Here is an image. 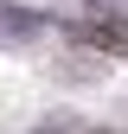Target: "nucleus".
<instances>
[{"label": "nucleus", "mask_w": 128, "mask_h": 134, "mask_svg": "<svg viewBox=\"0 0 128 134\" xmlns=\"http://www.w3.org/2000/svg\"><path fill=\"white\" fill-rule=\"evenodd\" d=\"M83 45H103V51H128V7H103V13H83L71 26Z\"/></svg>", "instance_id": "1"}, {"label": "nucleus", "mask_w": 128, "mask_h": 134, "mask_svg": "<svg viewBox=\"0 0 128 134\" xmlns=\"http://www.w3.org/2000/svg\"><path fill=\"white\" fill-rule=\"evenodd\" d=\"M51 134H58V128H51Z\"/></svg>", "instance_id": "2"}]
</instances>
